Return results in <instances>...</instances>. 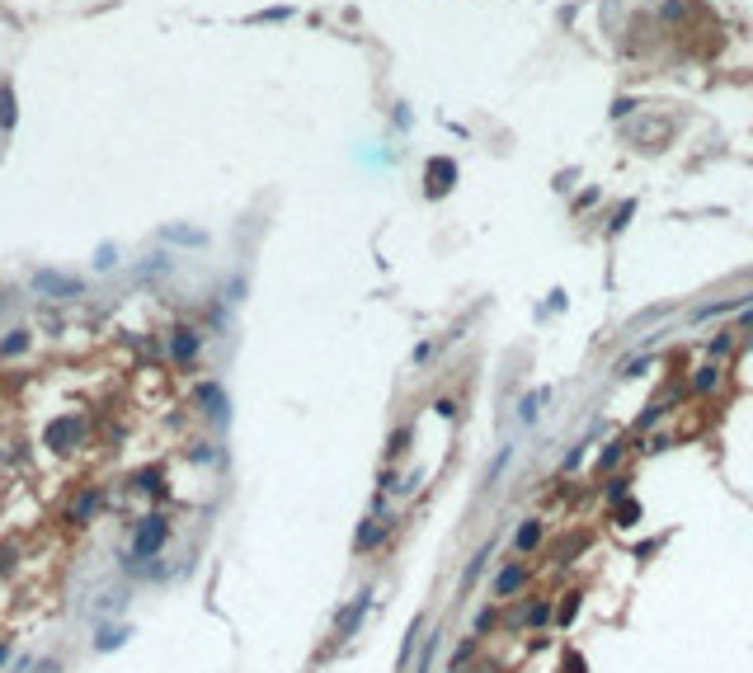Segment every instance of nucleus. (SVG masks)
Here are the masks:
<instances>
[{
    "label": "nucleus",
    "mask_w": 753,
    "mask_h": 673,
    "mask_svg": "<svg viewBox=\"0 0 753 673\" xmlns=\"http://www.w3.org/2000/svg\"><path fill=\"white\" fill-rule=\"evenodd\" d=\"M170 537V528H165V518H141V528H137V551L141 555H151Z\"/></svg>",
    "instance_id": "obj_1"
},
{
    "label": "nucleus",
    "mask_w": 753,
    "mask_h": 673,
    "mask_svg": "<svg viewBox=\"0 0 753 673\" xmlns=\"http://www.w3.org/2000/svg\"><path fill=\"white\" fill-rule=\"evenodd\" d=\"M0 127H5V132L15 127V90H10V85H0Z\"/></svg>",
    "instance_id": "obj_2"
},
{
    "label": "nucleus",
    "mask_w": 753,
    "mask_h": 673,
    "mask_svg": "<svg viewBox=\"0 0 753 673\" xmlns=\"http://www.w3.org/2000/svg\"><path fill=\"white\" fill-rule=\"evenodd\" d=\"M193 354H198V339L189 335V330H179L175 335V358H193Z\"/></svg>",
    "instance_id": "obj_3"
},
{
    "label": "nucleus",
    "mask_w": 753,
    "mask_h": 673,
    "mask_svg": "<svg viewBox=\"0 0 753 673\" xmlns=\"http://www.w3.org/2000/svg\"><path fill=\"white\" fill-rule=\"evenodd\" d=\"M29 349V330H15V335L5 339V349H0V358H10V354H24Z\"/></svg>",
    "instance_id": "obj_4"
},
{
    "label": "nucleus",
    "mask_w": 753,
    "mask_h": 673,
    "mask_svg": "<svg viewBox=\"0 0 753 673\" xmlns=\"http://www.w3.org/2000/svg\"><path fill=\"white\" fill-rule=\"evenodd\" d=\"M5 654H10V650H5V645H0V664H5Z\"/></svg>",
    "instance_id": "obj_5"
}]
</instances>
